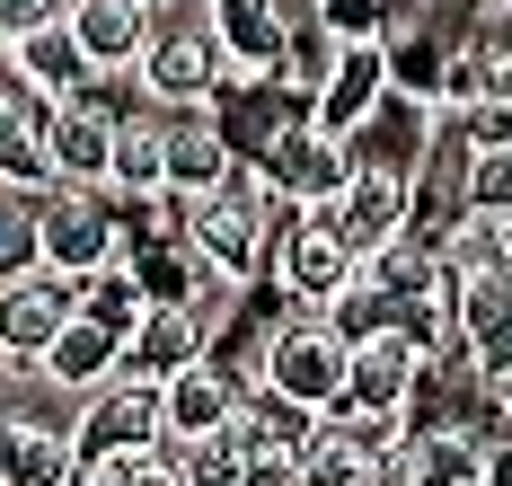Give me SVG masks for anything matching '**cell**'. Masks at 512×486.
<instances>
[{"instance_id":"1","label":"cell","mask_w":512,"mask_h":486,"mask_svg":"<svg viewBox=\"0 0 512 486\" xmlns=\"http://www.w3.org/2000/svg\"><path fill=\"white\" fill-rule=\"evenodd\" d=\"M133 80H142V107L159 115H204L239 71L221 54V36H212V9L204 0H177V9H159L151 18V45L133 62Z\"/></svg>"},{"instance_id":"2","label":"cell","mask_w":512,"mask_h":486,"mask_svg":"<svg viewBox=\"0 0 512 486\" xmlns=\"http://www.w3.org/2000/svg\"><path fill=\"white\" fill-rule=\"evenodd\" d=\"M362 257L336 239V221H327V204L318 213H292L283 204V221H274V292H283V310H327V301H345L354 292Z\"/></svg>"},{"instance_id":"3","label":"cell","mask_w":512,"mask_h":486,"mask_svg":"<svg viewBox=\"0 0 512 486\" xmlns=\"http://www.w3.org/2000/svg\"><path fill=\"white\" fill-rule=\"evenodd\" d=\"M256 177H265V195H274V204L318 213V204H336V195H345V177H354V142H336V133H318L309 115H292V124L256 151Z\"/></svg>"},{"instance_id":"4","label":"cell","mask_w":512,"mask_h":486,"mask_svg":"<svg viewBox=\"0 0 512 486\" xmlns=\"http://www.w3.org/2000/svg\"><path fill=\"white\" fill-rule=\"evenodd\" d=\"M36 239H45V266L89 283L98 266L124 257V221H115V195H80V186H45L36 195Z\"/></svg>"},{"instance_id":"5","label":"cell","mask_w":512,"mask_h":486,"mask_svg":"<svg viewBox=\"0 0 512 486\" xmlns=\"http://www.w3.org/2000/svg\"><path fill=\"white\" fill-rule=\"evenodd\" d=\"M265 389L301 398V407H336L345 398V336L318 319V310H283L274 336H265Z\"/></svg>"},{"instance_id":"6","label":"cell","mask_w":512,"mask_h":486,"mask_svg":"<svg viewBox=\"0 0 512 486\" xmlns=\"http://www.w3.org/2000/svg\"><path fill=\"white\" fill-rule=\"evenodd\" d=\"M327 221H336V239H345L354 257L407 239V221H415V160H371V151H354V177H345V195L327 204Z\"/></svg>"},{"instance_id":"7","label":"cell","mask_w":512,"mask_h":486,"mask_svg":"<svg viewBox=\"0 0 512 486\" xmlns=\"http://www.w3.org/2000/svg\"><path fill=\"white\" fill-rule=\"evenodd\" d=\"M168 425H159V389L151 380H106L98 398H80V416H71V451H80V469H106V460H124V451H159Z\"/></svg>"},{"instance_id":"8","label":"cell","mask_w":512,"mask_h":486,"mask_svg":"<svg viewBox=\"0 0 512 486\" xmlns=\"http://www.w3.org/2000/svg\"><path fill=\"white\" fill-rule=\"evenodd\" d=\"M71 319H80V283H71V274L36 266V274H18V283H0V363H9V372H36L45 345Z\"/></svg>"},{"instance_id":"9","label":"cell","mask_w":512,"mask_h":486,"mask_svg":"<svg viewBox=\"0 0 512 486\" xmlns=\"http://www.w3.org/2000/svg\"><path fill=\"white\" fill-rule=\"evenodd\" d=\"M53 98L45 89H27L18 71H9V54H0V186L9 195H45L53 186V160H45V133H53Z\"/></svg>"},{"instance_id":"10","label":"cell","mask_w":512,"mask_h":486,"mask_svg":"<svg viewBox=\"0 0 512 486\" xmlns=\"http://www.w3.org/2000/svg\"><path fill=\"white\" fill-rule=\"evenodd\" d=\"M415 389H424V363H415V345L398 327L371 336V345H345V398L336 407H354V416H407Z\"/></svg>"},{"instance_id":"11","label":"cell","mask_w":512,"mask_h":486,"mask_svg":"<svg viewBox=\"0 0 512 486\" xmlns=\"http://www.w3.org/2000/svg\"><path fill=\"white\" fill-rule=\"evenodd\" d=\"M380 107H389V54H380V45H345V54H336V80L309 98V124L336 133V142H362V133L380 124Z\"/></svg>"},{"instance_id":"12","label":"cell","mask_w":512,"mask_h":486,"mask_svg":"<svg viewBox=\"0 0 512 486\" xmlns=\"http://www.w3.org/2000/svg\"><path fill=\"white\" fill-rule=\"evenodd\" d=\"M71 478H80L71 425L9 407V416H0V486H71Z\"/></svg>"},{"instance_id":"13","label":"cell","mask_w":512,"mask_h":486,"mask_svg":"<svg viewBox=\"0 0 512 486\" xmlns=\"http://www.w3.org/2000/svg\"><path fill=\"white\" fill-rule=\"evenodd\" d=\"M62 27H71V45L89 54L98 80L133 71L142 45H151V9H142V0H71V9H62Z\"/></svg>"},{"instance_id":"14","label":"cell","mask_w":512,"mask_h":486,"mask_svg":"<svg viewBox=\"0 0 512 486\" xmlns=\"http://www.w3.org/2000/svg\"><path fill=\"white\" fill-rule=\"evenodd\" d=\"M45 160H53V186H80V195H106V168H115V115L71 98L45 133Z\"/></svg>"},{"instance_id":"15","label":"cell","mask_w":512,"mask_h":486,"mask_svg":"<svg viewBox=\"0 0 512 486\" xmlns=\"http://www.w3.org/2000/svg\"><path fill=\"white\" fill-rule=\"evenodd\" d=\"M239 416V380L212 372V363H186L177 380H159V425L168 442H221Z\"/></svg>"},{"instance_id":"16","label":"cell","mask_w":512,"mask_h":486,"mask_svg":"<svg viewBox=\"0 0 512 486\" xmlns=\"http://www.w3.org/2000/svg\"><path fill=\"white\" fill-rule=\"evenodd\" d=\"M106 195H115V204H151V195H168V115H159V107L115 115V168H106Z\"/></svg>"},{"instance_id":"17","label":"cell","mask_w":512,"mask_h":486,"mask_svg":"<svg viewBox=\"0 0 512 486\" xmlns=\"http://www.w3.org/2000/svg\"><path fill=\"white\" fill-rule=\"evenodd\" d=\"M36 380H45V389H62V398H98L106 380H124V336H106V327L71 319V327L45 345Z\"/></svg>"},{"instance_id":"18","label":"cell","mask_w":512,"mask_h":486,"mask_svg":"<svg viewBox=\"0 0 512 486\" xmlns=\"http://www.w3.org/2000/svg\"><path fill=\"white\" fill-rule=\"evenodd\" d=\"M204 345H212V327L195 319V310H151V319L124 336V380H177L186 363H204Z\"/></svg>"},{"instance_id":"19","label":"cell","mask_w":512,"mask_h":486,"mask_svg":"<svg viewBox=\"0 0 512 486\" xmlns=\"http://www.w3.org/2000/svg\"><path fill=\"white\" fill-rule=\"evenodd\" d=\"M239 168V151L221 142V124L204 115H168V195H186V204H204V195H221V177Z\"/></svg>"},{"instance_id":"20","label":"cell","mask_w":512,"mask_h":486,"mask_svg":"<svg viewBox=\"0 0 512 486\" xmlns=\"http://www.w3.org/2000/svg\"><path fill=\"white\" fill-rule=\"evenodd\" d=\"M9 71H18L27 89H45L53 107H71V98H89V80H98V71H89V54L71 45V27H36L27 45H9Z\"/></svg>"},{"instance_id":"21","label":"cell","mask_w":512,"mask_h":486,"mask_svg":"<svg viewBox=\"0 0 512 486\" xmlns=\"http://www.w3.org/2000/svg\"><path fill=\"white\" fill-rule=\"evenodd\" d=\"M362 283L389 292L398 310L424 301V292H451V274H442V257H433L424 239H389V248H371V257H362Z\"/></svg>"},{"instance_id":"22","label":"cell","mask_w":512,"mask_h":486,"mask_svg":"<svg viewBox=\"0 0 512 486\" xmlns=\"http://www.w3.org/2000/svg\"><path fill=\"white\" fill-rule=\"evenodd\" d=\"M80 319L106 327V336H133V327L151 319V292H142V274L124 266V257H115V266H98L89 283H80Z\"/></svg>"},{"instance_id":"23","label":"cell","mask_w":512,"mask_h":486,"mask_svg":"<svg viewBox=\"0 0 512 486\" xmlns=\"http://www.w3.org/2000/svg\"><path fill=\"white\" fill-rule=\"evenodd\" d=\"M45 266V239H36V195H0V283Z\"/></svg>"},{"instance_id":"24","label":"cell","mask_w":512,"mask_h":486,"mask_svg":"<svg viewBox=\"0 0 512 486\" xmlns=\"http://www.w3.org/2000/svg\"><path fill=\"white\" fill-rule=\"evenodd\" d=\"M460 204L468 213H512V151H486V160L460 151Z\"/></svg>"},{"instance_id":"25","label":"cell","mask_w":512,"mask_h":486,"mask_svg":"<svg viewBox=\"0 0 512 486\" xmlns=\"http://www.w3.org/2000/svg\"><path fill=\"white\" fill-rule=\"evenodd\" d=\"M301 486H371V460H362L354 442H336V433H318L301 451Z\"/></svg>"},{"instance_id":"26","label":"cell","mask_w":512,"mask_h":486,"mask_svg":"<svg viewBox=\"0 0 512 486\" xmlns=\"http://www.w3.org/2000/svg\"><path fill=\"white\" fill-rule=\"evenodd\" d=\"M451 142H460L468 160H486V151H512V107H504V98H477L468 115H451Z\"/></svg>"},{"instance_id":"27","label":"cell","mask_w":512,"mask_h":486,"mask_svg":"<svg viewBox=\"0 0 512 486\" xmlns=\"http://www.w3.org/2000/svg\"><path fill=\"white\" fill-rule=\"evenodd\" d=\"M168 451H177L186 486H239V451H230V433H221V442H168Z\"/></svg>"},{"instance_id":"28","label":"cell","mask_w":512,"mask_h":486,"mask_svg":"<svg viewBox=\"0 0 512 486\" xmlns=\"http://www.w3.org/2000/svg\"><path fill=\"white\" fill-rule=\"evenodd\" d=\"M98 478L106 486H186V469H177V451L159 442V451H124V460H106Z\"/></svg>"},{"instance_id":"29","label":"cell","mask_w":512,"mask_h":486,"mask_svg":"<svg viewBox=\"0 0 512 486\" xmlns=\"http://www.w3.org/2000/svg\"><path fill=\"white\" fill-rule=\"evenodd\" d=\"M239 486H301V451H283V442H248V451H239Z\"/></svg>"},{"instance_id":"30","label":"cell","mask_w":512,"mask_h":486,"mask_svg":"<svg viewBox=\"0 0 512 486\" xmlns=\"http://www.w3.org/2000/svg\"><path fill=\"white\" fill-rule=\"evenodd\" d=\"M62 9H71V0H0V54L27 45L36 27H62Z\"/></svg>"},{"instance_id":"31","label":"cell","mask_w":512,"mask_h":486,"mask_svg":"<svg viewBox=\"0 0 512 486\" xmlns=\"http://www.w3.org/2000/svg\"><path fill=\"white\" fill-rule=\"evenodd\" d=\"M371 486H424V460H415V442H389V451L371 460Z\"/></svg>"},{"instance_id":"32","label":"cell","mask_w":512,"mask_h":486,"mask_svg":"<svg viewBox=\"0 0 512 486\" xmlns=\"http://www.w3.org/2000/svg\"><path fill=\"white\" fill-rule=\"evenodd\" d=\"M142 9H151V18H159V9H177V0H142Z\"/></svg>"},{"instance_id":"33","label":"cell","mask_w":512,"mask_h":486,"mask_svg":"<svg viewBox=\"0 0 512 486\" xmlns=\"http://www.w3.org/2000/svg\"><path fill=\"white\" fill-rule=\"evenodd\" d=\"M407 9H442V0H407Z\"/></svg>"},{"instance_id":"34","label":"cell","mask_w":512,"mask_h":486,"mask_svg":"<svg viewBox=\"0 0 512 486\" xmlns=\"http://www.w3.org/2000/svg\"><path fill=\"white\" fill-rule=\"evenodd\" d=\"M0 195H9V186H0Z\"/></svg>"}]
</instances>
